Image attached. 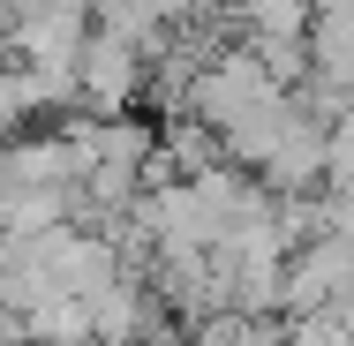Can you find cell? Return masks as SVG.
Wrapping results in <instances>:
<instances>
[{
  "label": "cell",
  "mask_w": 354,
  "mask_h": 346,
  "mask_svg": "<svg viewBox=\"0 0 354 346\" xmlns=\"http://www.w3.org/2000/svg\"><path fill=\"white\" fill-rule=\"evenodd\" d=\"M143 75H151L143 38L113 30V23H91L83 30V53H75V113H136Z\"/></svg>",
  "instance_id": "cell-1"
},
{
  "label": "cell",
  "mask_w": 354,
  "mask_h": 346,
  "mask_svg": "<svg viewBox=\"0 0 354 346\" xmlns=\"http://www.w3.org/2000/svg\"><path fill=\"white\" fill-rule=\"evenodd\" d=\"M257 181H264L272 196H309V189H324V128H317L309 113H294V128L264 151Z\"/></svg>",
  "instance_id": "cell-2"
},
{
  "label": "cell",
  "mask_w": 354,
  "mask_h": 346,
  "mask_svg": "<svg viewBox=\"0 0 354 346\" xmlns=\"http://www.w3.org/2000/svg\"><path fill=\"white\" fill-rule=\"evenodd\" d=\"M241 46L264 61L272 83H301V75H309V46H301V38H241Z\"/></svg>",
  "instance_id": "cell-3"
},
{
  "label": "cell",
  "mask_w": 354,
  "mask_h": 346,
  "mask_svg": "<svg viewBox=\"0 0 354 346\" xmlns=\"http://www.w3.org/2000/svg\"><path fill=\"white\" fill-rule=\"evenodd\" d=\"M286 346H354V331L332 309H309V316H286Z\"/></svg>",
  "instance_id": "cell-4"
},
{
  "label": "cell",
  "mask_w": 354,
  "mask_h": 346,
  "mask_svg": "<svg viewBox=\"0 0 354 346\" xmlns=\"http://www.w3.org/2000/svg\"><path fill=\"white\" fill-rule=\"evenodd\" d=\"M234 346H286V316L272 309V316H241V339Z\"/></svg>",
  "instance_id": "cell-5"
}]
</instances>
